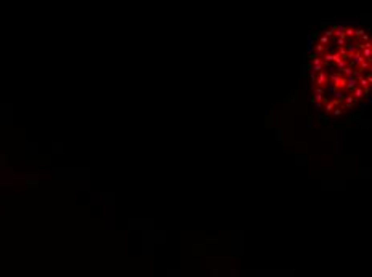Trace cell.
<instances>
[{
	"label": "cell",
	"instance_id": "6da1fadb",
	"mask_svg": "<svg viewBox=\"0 0 372 277\" xmlns=\"http://www.w3.org/2000/svg\"><path fill=\"white\" fill-rule=\"evenodd\" d=\"M372 42L356 26L330 24L313 34L305 59L311 103L322 119L348 120L370 93Z\"/></svg>",
	"mask_w": 372,
	"mask_h": 277
}]
</instances>
